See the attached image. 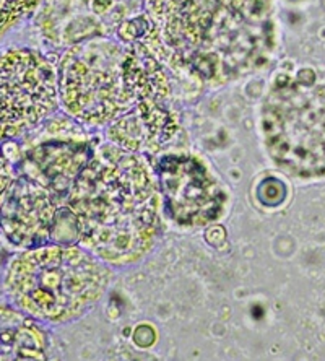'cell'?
I'll return each mask as SVG.
<instances>
[{
  "instance_id": "obj_5",
  "label": "cell",
  "mask_w": 325,
  "mask_h": 361,
  "mask_svg": "<svg viewBox=\"0 0 325 361\" xmlns=\"http://www.w3.org/2000/svg\"><path fill=\"white\" fill-rule=\"evenodd\" d=\"M125 61L127 49L103 38L78 42L63 54L59 63V94L73 119L103 126L135 104Z\"/></svg>"
},
{
  "instance_id": "obj_11",
  "label": "cell",
  "mask_w": 325,
  "mask_h": 361,
  "mask_svg": "<svg viewBox=\"0 0 325 361\" xmlns=\"http://www.w3.org/2000/svg\"><path fill=\"white\" fill-rule=\"evenodd\" d=\"M78 132L77 129L67 139L41 143L28 157L35 169L31 178L44 184L57 197L68 194L93 155L90 143L85 139L78 140Z\"/></svg>"
},
{
  "instance_id": "obj_2",
  "label": "cell",
  "mask_w": 325,
  "mask_h": 361,
  "mask_svg": "<svg viewBox=\"0 0 325 361\" xmlns=\"http://www.w3.org/2000/svg\"><path fill=\"white\" fill-rule=\"evenodd\" d=\"M163 25L174 59L209 85L259 71L275 47L271 0H166Z\"/></svg>"
},
{
  "instance_id": "obj_8",
  "label": "cell",
  "mask_w": 325,
  "mask_h": 361,
  "mask_svg": "<svg viewBox=\"0 0 325 361\" xmlns=\"http://www.w3.org/2000/svg\"><path fill=\"white\" fill-rule=\"evenodd\" d=\"M59 197L31 176L12 183L0 210L5 238L20 247H38L54 235L59 220Z\"/></svg>"
},
{
  "instance_id": "obj_14",
  "label": "cell",
  "mask_w": 325,
  "mask_h": 361,
  "mask_svg": "<svg viewBox=\"0 0 325 361\" xmlns=\"http://www.w3.org/2000/svg\"><path fill=\"white\" fill-rule=\"evenodd\" d=\"M12 183V171H10L8 163L2 155H0V202L5 199Z\"/></svg>"
},
{
  "instance_id": "obj_6",
  "label": "cell",
  "mask_w": 325,
  "mask_h": 361,
  "mask_svg": "<svg viewBox=\"0 0 325 361\" xmlns=\"http://www.w3.org/2000/svg\"><path fill=\"white\" fill-rule=\"evenodd\" d=\"M59 82L44 57L28 49L0 56V139L18 137L57 109Z\"/></svg>"
},
{
  "instance_id": "obj_1",
  "label": "cell",
  "mask_w": 325,
  "mask_h": 361,
  "mask_svg": "<svg viewBox=\"0 0 325 361\" xmlns=\"http://www.w3.org/2000/svg\"><path fill=\"white\" fill-rule=\"evenodd\" d=\"M154 174L138 153L119 145L93 153L67 194L85 249L114 265L138 262L152 251L161 231Z\"/></svg>"
},
{
  "instance_id": "obj_4",
  "label": "cell",
  "mask_w": 325,
  "mask_h": 361,
  "mask_svg": "<svg viewBox=\"0 0 325 361\" xmlns=\"http://www.w3.org/2000/svg\"><path fill=\"white\" fill-rule=\"evenodd\" d=\"M265 147L290 176H325V68L276 78L262 109Z\"/></svg>"
},
{
  "instance_id": "obj_7",
  "label": "cell",
  "mask_w": 325,
  "mask_h": 361,
  "mask_svg": "<svg viewBox=\"0 0 325 361\" xmlns=\"http://www.w3.org/2000/svg\"><path fill=\"white\" fill-rule=\"evenodd\" d=\"M163 207L180 226H204L218 220L225 194L204 164L189 155H168L157 166Z\"/></svg>"
},
{
  "instance_id": "obj_9",
  "label": "cell",
  "mask_w": 325,
  "mask_h": 361,
  "mask_svg": "<svg viewBox=\"0 0 325 361\" xmlns=\"http://www.w3.org/2000/svg\"><path fill=\"white\" fill-rule=\"evenodd\" d=\"M135 7L137 0H52L54 39L73 46L113 35Z\"/></svg>"
},
{
  "instance_id": "obj_13",
  "label": "cell",
  "mask_w": 325,
  "mask_h": 361,
  "mask_svg": "<svg viewBox=\"0 0 325 361\" xmlns=\"http://www.w3.org/2000/svg\"><path fill=\"white\" fill-rule=\"evenodd\" d=\"M41 0H0V35L21 18L28 17Z\"/></svg>"
},
{
  "instance_id": "obj_12",
  "label": "cell",
  "mask_w": 325,
  "mask_h": 361,
  "mask_svg": "<svg viewBox=\"0 0 325 361\" xmlns=\"http://www.w3.org/2000/svg\"><path fill=\"white\" fill-rule=\"evenodd\" d=\"M46 336L33 319L0 307V360H42Z\"/></svg>"
},
{
  "instance_id": "obj_10",
  "label": "cell",
  "mask_w": 325,
  "mask_h": 361,
  "mask_svg": "<svg viewBox=\"0 0 325 361\" xmlns=\"http://www.w3.org/2000/svg\"><path fill=\"white\" fill-rule=\"evenodd\" d=\"M176 134L174 114L164 101L157 99L137 101L109 127V139L135 153H158Z\"/></svg>"
},
{
  "instance_id": "obj_3",
  "label": "cell",
  "mask_w": 325,
  "mask_h": 361,
  "mask_svg": "<svg viewBox=\"0 0 325 361\" xmlns=\"http://www.w3.org/2000/svg\"><path fill=\"white\" fill-rule=\"evenodd\" d=\"M111 270L88 249L67 243L38 246L15 257L5 286L15 302L42 321L67 322L101 300Z\"/></svg>"
}]
</instances>
